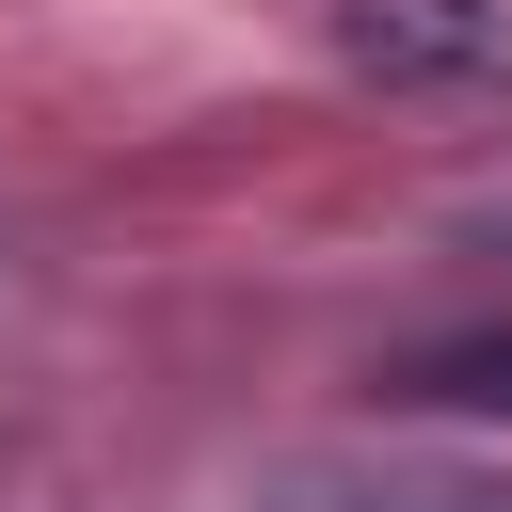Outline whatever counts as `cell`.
Here are the masks:
<instances>
[{
    "label": "cell",
    "mask_w": 512,
    "mask_h": 512,
    "mask_svg": "<svg viewBox=\"0 0 512 512\" xmlns=\"http://www.w3.org/2000/svg\"><path fill=\"white\" fill-rule=\"evenodd\" d=\"M320 32L384 96H512V0H320Z\"/></svg>",
    "instance_id": "1"
},
{
    "label": "cell",
    "mask_w": 512,
    "mask_h": 512,
    "mask_svg": "<svg viewBox=\"0 0 512 512\" xmlns=\"http://www.w3.org/2000/svg\"><path fill=\"white\" fill-rule=\"evenodd\" d=\"M256 512H512V480H464V464H272Z\"/></svg>",
    "instance_id": "2"
},
{
    "label": "cell",
    "mask_w": 512,
    "mask_h": 512,
    "mask_svg": "<svg viewBox=\"0 0 512 512\" xmlns=\"http://www.w3.org/2000/svg\"><path fill=\"white\" fill-rule=\"evenodd\" d=\"M384 400H432V416H512V320L400 352V368H384Z\"/></svg>",
    "instance_id": "3"
}]
</instances>
